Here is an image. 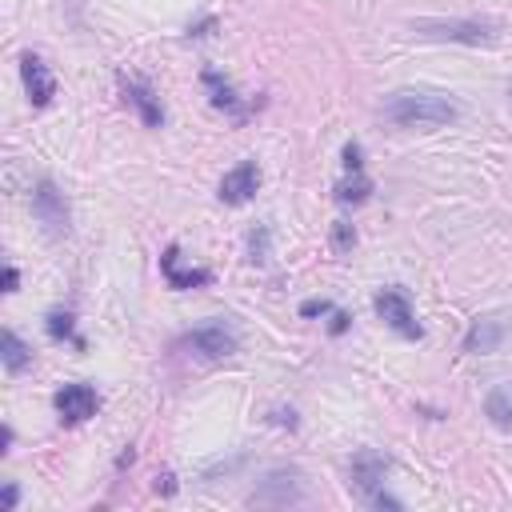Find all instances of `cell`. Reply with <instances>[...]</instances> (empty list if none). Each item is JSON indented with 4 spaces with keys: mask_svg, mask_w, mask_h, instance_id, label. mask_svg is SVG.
<instances>
[{
    "mask_svg": "<svg viewBox=\"0 0 512 512\" xmlns=\"http://www.w3.org/2000/svg\"><path fill=\"white\" fill-rule=\"evenodd\" d=\"M380 116L396 128H444L460 116V104L436 88H396L384 96Z\"/></svg>",
    "mask_w": 512,
    "mask_h": 512,
    "instance_id": "obj_1",
    "label": "cell"
},
{
    "mask_svg": "<svg viewBox=\"0 0 512 512\" xmlns=\"http://www.w3.org/2000/svg\"><path fill=\"white\" fill-rule=\"evenodd\" d=\"M304 500H308V488H304V476L296 468H272L248 492V508H292Z\"/></svg>",
    "mask_w": 512,
    "mask_h": 512,
    "instance_id": "obj_2",
    "label": "cell"
},
{
    "mask_svg": "<svg viewBox=\"0 0 512 512\" xmlns=\"http://www.w3.org/2000/svg\"><path fill=\"white\" fill-rule=\"evenodd\" d=\"M412 32L424 40H452V44H492V20H412Z\"/></svg>",
    "mask_w": 512,
    "mask_h": 512,
    "instance_id": "obj_3",
    "label": "cell"
},
{
    "mask_svg": "<svg viewBox=\"0 0 512 512\" xmlns=\"http://www.w3.org/2000/svg\"><path fill=\"white\" fill-rule=\"evenodd\" d=\"M372 308H376V316H380L396 336H404V340H420V336H424V328H420V320H416V308H412V300H408V292H404L400 284L380 288L376 300H372Z\"/></svg>",
    "mask_w": 512,
    "mask_h": 512,
    "instance_id": "obj_4",
    "label": "cell"
},
{
    "mask_svg": "<svg viewBox=\"0 0 512 512\" xmlns=\"http://www.w3.org/2000/svg\"><path fill=\"white\" fill-rule=\"evenodd\" d=\"M28 204H32V216L44 224V232L48 236H68V200H64V192L56 188V180H48V176H40L36 180V188H32V196H28Z\"/></svg>",
    "mask_w": 512,
    "mask_h": 512,
    "instance_id": "obj_5",
    "label": "cell"
},
{
    "mask_svg": "<svg viewBox=\"0 0 512 512\" xmlns=\"http://www.w3.org/2000/svg\"><path fill=\"white\" fill-rule=\"evenodd\" d=\"M180 344H188L200 360H224V356H232V352L240 348V336H236L232 324H224V320H208V324H196L192 332H184Z\"/></svg>",
    "mask_w": 512,
    "mask_h": 512,
    "instance_id": "obj_6",
    "label": "cell"
},
{
    "mask_svg": "<svg viewBox=\"0 0 512 512\" xmlns=\"http://www.w3.org/2000/svg\"><path fill=\"white\" fill-rule=\"evenodd\" d=\"M384 476H388V456L376 452V448H360L348 460V480H352V488L360 492L364 504H372V496L384 492Z\"/></svg>",
    "mask_w": 512,
    "mask_h": 512,
    "instance_id": "obj_7",
    "label": "cell"
},
{
    "mask_svg": "<svg viewBox=\"0 0 512 512\" xmlns=\"http://www.w3.org/2000/svg\"><path fill=\"white\" fill-rule=\"evenodd\" d=\"M52 408L60 416V424H84L88 416H96L100 408V392L92 384H64L56 396H52Z\"/></svg>",
    "mask_w": 512,
    "mask_h": 512,
    "instance_id": "obj_8",
    "label": "cell"
},
{
    "mask_svg": "<svg viewBox=\"0 0 512 512\" xmlns=\"http://www.w3.org/2000/svg\"><path fill=\"white\" fill-rule=\"evenodd\" d=\"M20 80H24V92H28V104L32 108H48L52 96H56V76L48 72V64L36 56V52H24L20 56Z\"/></svg>",
    "mask_w": 512,
    "mask_h": 512,
    "instance_id": "obj_9",
    "label": "cell"
},
{
    "mask_svg": "<svg viewBox=\"0 0 512 512\" xmlns=\"http://www.w3.org/2000/svg\"><path fill=\"white\" fill-rule=\"evenodd\" d=\"M260 192V164L256 160H240L236 168H228L224 172V180H220V204H248L252 196Z\"/></svg>",
    "mask_w": 512,
    "mask_h": 512,
    "instance_id": "obj_10",
    "label": "cell"
},
{
    "mask_svg": "<svg viewBox=\"0 0 512 512\" xmlns=\"http://www.w3.org/2000/svg\"><path fill=\"white\" fill-rule=\"evenodd\" d=\"M204 88H208V100H212V108H220L232 124H244L248 120V112H252V104L248 100H240L236 96V88L224 80V72H216V68H204Z\"/></svg>",
    "mask_w": 512,
    "mask_h": 512,
    "instance_id": "obj_11",
    "label": "cell"
},
{
    "mask_svg": "<svg viewBox=\"0 0 512 512\" xmlns=\"http://www.w3.org/2000/svg\"><path fill=\"white\" fill-rule=\"evenodd\" d=\"M120 92H124V104L136 108L144 128H164V104L144 80H120Z\"/></svg>",
    "mask_w": 512,
    "mask_h": 512,
    "instance_id": "obj_12",
    "label": "cell"
},
{
    "mask_svg": "<svg viewBox=\"0 0 512 512\" xmlns=\"http://www.w3.org/2000/svg\"><path fill=\"white\" fill-rule=\"evenodd\" d=\"M160 276L168 280V288H180V292L212 284V272H208V268H184V264H180V248H176V244H168V248L160 252Z\"/></svg>",
    "mask_w": 512,
    "mask_h": 512,
    "instance_id": "obj_13",
    "label": "cell"
},
{
    "mask_svg": "<svg viewBox=\"0 0 512 512\" xmlns=\"http://www.w3.org/2000/svg\"><path fill=\"white\" fill-rule=\"evenodd\" d=\"M504 336H508V320L504 316H476L468 324V332H464V352H476V356L496 352L504 344Z\"/></svg>",
    "mask_w": 512,
    "mask_h": 512,
    "instance_id": "obj_14",
    "label": "cell"
},
{
    "mask_svg": "<svg viewBox=\"0 0 512 512\" xmlns=\"http://www.w3.org/2000/svg\"><path fill=\"white\" fill-rule=\"evenodd\" d=\"M484 416H488L500 432H512V384L488 388V396H484Z\"/></svg>",
    "mask_w": 512,
    "mask_h": 512,
    "instance_id": "obj_15",
    "label": "cell"
},
{
    "mask_svg": "<svg viewBox=\"0 0 512 512\" xmlns=\"http://www.w3.org/2000/svg\"><path fill=\"white\" fill-rule=\"evenodd\" d=\"M0 360H4V368L16 376V372H24L28 364H32V348L12 332V328H4V340H0Z\"/></svg>",
    "mask_w": 512,
    "mask_h": 512,
    "instance_id": "obj_16",
    "label": "cell"
},
{
    "mask_svg": "<svg viewBox=\"0 0 512 512\" xmlns=\"http://www.w3.org/2000/svg\"><path fill=\"white\" fill-rule=\"evenodd\" d=\"M44 328H48V336H52V340H68L72 348H84V336L76 332V316H72V312L52 308V312L44 316Z\"/></svg>",
    "mask_w": 512,
    "mask_h": 512,
    "instance_id": "obj_17",
    "label": "cell"
},
{
    "mask_svg": "<svg viewBox=\"0 0 512 512\" xmlns=\"http://www.w3.org/2000/svg\"><path fill=\"white\" fill-rule=\"evenodd\" d=\"M372 196V180L364 172H348L340 184H336V200L340 204H364Z\"/></svg>",
    "mask_w": 512,
    "mask_h": 512,
    "instance_id": "obj_18",
    "label": "cell"
},
{
    "mask_svg": "<svg viewBox=\"0 0 512 512\" xmlns=\"http://www.w3.org/2000/svg\"><path fill=\"white\" fill-rule=\"evenodd\" d=\"M268 248H272V228L268 224H256L248 232V264H268Z\"/></svg>",
    "mask_w": 512,
    "mask_h": 512,
    "instance_id": "obj_19",
    "label": "cell"
},
{
    "mask_svg": "<svg viewBox=\"0 0 512 512\" xmlns=\"http://www.w3.org/2000/svg\"><path fill=\"white\" fill-rule=\"evenodd\" d=\"M352 244H356V228L348 220H336L332 224V248L336 252H352Z\"/></svg>",
    "mask_w": 512,
    "mask_h": 512,
    "instance_id": "obj_20",
    "label": "cell"
},
{
    "mask_svg": "<svg viewBox=\"0 0 512 512\" xmlns=\"http://www.w3.org/2000/svg\"><path fill=\"white\" fill-rule=\"evenodd\" d=\"M340 156H344V172H364V148H360V140H348Z\"/></svg>",
    "mask_w": 512,
    "mask_h": 512,
    "instance_id": "obj_21",
    "label": "cell"
},
{
    "mask_svg": "<svg viewBox=\"0 0 512 512\" xmlns=\"http://www.w3.org/2000/svg\"><path fill=\"white\" fill-rule=\"evenodd\" d=\"M332 308H336V304H332L328 296H312V300H304V304H300V316H304V320H312V316H328Z\"/></svg>",
    "mask_w": 512,
    "mask_h": 512,
    "instance_id": "obj_22",
    "label": "cell"
},
{
    "mask_svg": "<svg viewBox=\"0 0 512 512\" xmlns=\"http://www.w3.org/2000/svg\"><path fill=\"white\" fill-rule=\"evenodd\" d=\"M348 324H352V316H348V312H340V308H332V324H328V332H332V336H344V332H348Z\"/></svg>",
    "mask_w": 512,
    "mask_h": 512,
    "instance_id": "obj_23",
    "label": "cell"
},
{
    "mask_svg": "<svg viewBox=\"0 0 512 512\" xmlns=\"http://www.w3.org/2000/svg\"><path fill=\"white\" fill-rule=\"evenodd\" d=\"M272 424H280V428H296L300 420H296L292 408H272Z\"/></svg>",
    "mask_w": 512,
    "mask_h": 512,
    "instance_id": "obj_24",
    "label": "cell"
},
{
    "mask_svg": "<svg viewBox=\"0 0 512 512\" xmlns=\"http://www.w3.org/2000/svg\"><path fill=\"white\" fill-rule=\"evenodd\" d=\"M16 500H20V488L8 480V484H4V492H0V508H4V512H12V508H16Z\"/></svg>",
    "mask_w": 512,
    "mask_h": 512,
    "instance_id": "obj_25",
    "label": "cell"
},
{
    "mask_svg": "<svg viewBox=\"0 0 512 512\" xmlns=\"http://www.w3.org/2000/svg\"><path fill=\"white\" fill-rule=\"evenodd\" d=\"M212 28H216V20H212V16H204V20H196V24H188V36H192V40H200V36H208Z\"/></svg>",
    "mask_w": 512,
    "mask_h": 512,
    "instance_id": "obj_26",
    "label": "cell"
},
{
    "mask_svg": "<svg viewBox=\"0 0 512 512\" xmlns=\"http://www.w3.org/2000/svg\"><path fill=\"white\" fill-rule=\"evenodd\" d=\"M156 492H160V496H172V492H176V476H172V472H160V476H156Z\"/></svg>",
    "mask_w": 512,
    "mask_h": 512,
    "instance_id": "obj_27",
    "label": "cell"
},
{
    "mask_svg": "<svg viewBox=\"0 0 512 512\" xmlns=\"http://www.w3.org/2000/svg\"><path fill=\"white\" fill-rule=\"evenodd\" d=\"M20 288V272H16V264H8L4 268V292H16Z\"/></svg>",
    "mask_w": 512,
    "mask_h": 512,
    "instance_id": "obj_28",
    "label": "cell"
},
{
    "mask_svg": "<svg viewBox=\"0 0 512 512\" xmlns=\"http://www.w3.org/2000/svg\"><path fill=\"white\" fill-rule=\"evenodd\" d=\"M132 456H136L132 448H128V452H120V456H116V468H128V464H132Z\"/></svg>",
    "mask_w": 512,
    "mask_h": 512,
    "instance_id": "obj_29",
    "label": "cell"
}]
</instances>
